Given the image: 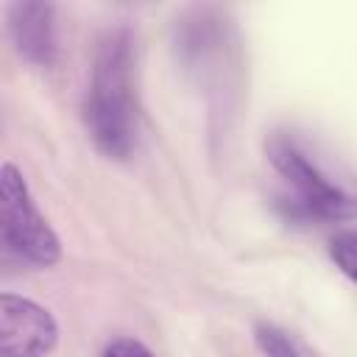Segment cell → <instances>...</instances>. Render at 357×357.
<instances>
[{"label": "cell", "mask_w": 357, "mask_h": 357, "mask_svg": "<svg viewBox=\"0 0 357 357\" xmlns=\"http://www.w3.org/2000/svg\"><path fill=\"white\" fill-rule=\"evenodd\" d=\"M0 237L6 251L36 268H50L61 259L59 234L33 204L22 173L11 162L0 167Z\"/></svg>", "instance_id": "obj_3"}, {"label": "cell", "mask_w": 357, "mask_h": 357, "mask_svg": "<svg viewBox=\"0 0 357 357\" xmlns=\"http://www.w3.org/2000/svg\"><path fill=\"white\" fill-rule=\"evenodd\" d=\"M103 357H153V351L134 337H117L103 349Z\"/></svg>", "instance_id": "obj_8"}, {"label": "cell", "mask_w": 357, "mask_h": 357, "mask_svg": "<svg viewBox=\"0 0 357 357\" xmlns=\"http://www.w3.org/2000/svg\"><path fill=\"white\" fill-rule=\"evenodd\" d=\"M268 159L276 173L290 184L293 195L284 198L293 215L312 220H354L357 192L335 184L290 137L268 139Z\"/></svg>", "instance_id": "obj_2"}, {"label": "cell", "mask_w": 357, "mask_h": 357, "mask_svg": "<svg viewBox=\"0 0 357 357\" xmlns=\"http://www.w3.org/2000/svg\"><path fill=\"white\" fill-rule=\"evenodd\" d=\"M8 33L17 53L36 67L56 61V8L39 0H20L8 6Z\"/></svg>", "instance_id": "obj_5"}, {"label": "cell", "mask_w": 357, "mask_h": 357, "mask_svg": "<svg viewBox=\"0 0 357 357\" xmlns=\"http://www.w3.org/2000/svg\"><path fill=\"white\" fill-rule=\"evenodd\" d=\"M254 337L265 357H301V351L293 346V340L273 324H257Z\"/></svg>", "instance_id": "obj_6"}, {"label": "cell", "mask_w": 357, "mask_h": 357, "mask_svg": "<svg viewBox=\"0 0 357 357\" xmlns=\"http://www.w3.org/2000/svg\"><path fill=\"white\" fill-rule=\"evenodd\" d=\"M329 257L351 282H357V231L354 229L340 231L329 240Z\"/></svg>", "instance_id": "obj_7"}, {"label": "cell", "mask_w": 357, "mask_h": 357, "mask_svg": "<svg viewBox=\"0 0 357 357\" xmlns=\"http://www.w3.org/2000/svg\"><path fill=\"white\" fill-rule=\"evenodd\" d=\"M59 343V324L47 307L17 296H0V354L3 357H45Z\"/></svg>", "instance_id": "obj_4"}, {"label": "cell", "mask_w": 357, "mask_h": 357, "mask_svg": "<svg viewBox=\"0 0 357 357\" xmlns=\"http://www.w3.org/2000/svg\"><path fill=\"white\" fill-rule=\"evenodd\" d=\"M137 89L134 47L126 28H112L95 50L84 123L92 145L109 159H128L137 148Z\"/></svg>", "instance_id": "obj_1"}]
</instances>
